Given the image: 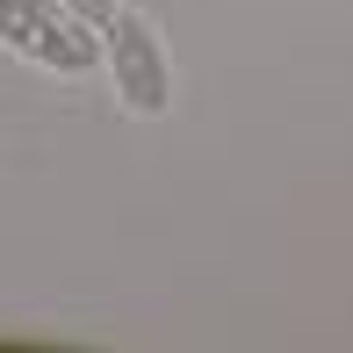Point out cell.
Segmentation results:
<instances>
[{
  "mask_svg": "<svg viewBox=\"0 0 353 353\" xmlns=\"http://www.w3.org/2000/svg\"><path fill=\"white\" fill-rule=\"evenodd\" d=\"M0 43L43 72H94L101 65V29L72 14L65 0H0Z\"/></svg>",
  "mask_w": 353,
  "mask_h": 353,
  "instance_id": "1",
  "label": "cell"
},
{
  "mask_svg": "<svg viewBox=\"0 0 353 353\" xmlns=\"http://www.w3.org/2000/svg\"><path fill=\"white\" fill-rule=\"evenodd\" d=\"M101 51H108V79H116L130 116H166L173 108V58L159 43V29L144 14H108L101 22Z\"/></svg>",
  "mask_w": 353,
  "mask_h": 353,
  "instance_id": "2",
  "label": "cell"
},
{
  "mask_svg": "<svg viewBox=\"0 0 353 353\" xmlns=\"http://www.w3.org/2000/svg\"><path fill=\"white\" fill-rule=\"evenodd\" d=\"M65 8H72V14H87V22H94V29H101V22H108V14H116V0H65Z\"/></svg>",
  "mask_w": 353,
  "mask_h": 353,
  "instance_id": "3",
  "label": "cell"
}]
</instances>
